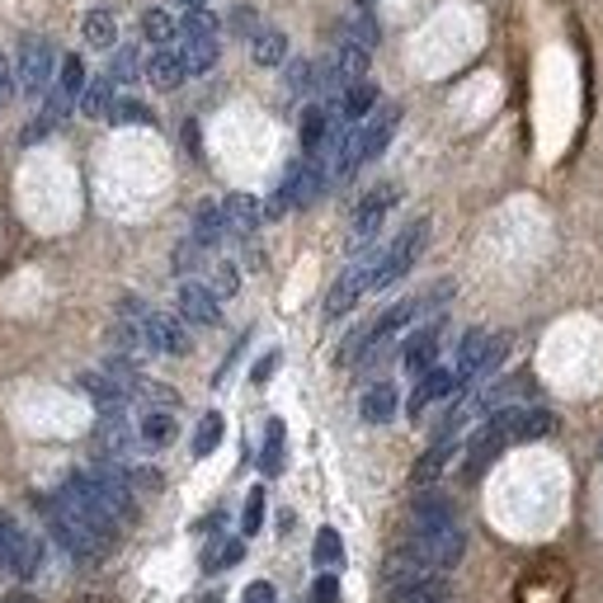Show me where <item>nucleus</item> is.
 <instances>
[{"instance_id":"nucleus-32","label":"nucleus","mask_w":603,"mask_h":603,"mask_svg":"<svg viewBox=\"0 0 603 603\" xmlns=\"http://www.w3.org/2000/svg\"><path fill=\"white\" fill-rule=\"evenodd\" d=\"M311 557H316V566H340V557H344V543H340V533L335 528H321L316 533V547H311Z\"/></svg>"},{"instance_id":"nucleus-2","label":"nucleus","mask_w":603,"mask_h":603,"mask_svg":"<svg viewBox=\"0 0 603 603\" xmlns=\"http://www.w3.org/2000/svg\"><path fill=\"white\" fill-rule=\"evenodd\" d=\"M47 523H53V537L71 551L76 561H100L104 551L114 547V537H109L104 528H94V523H90L86 514H76L61 496H57L53 504H47Z\"/></svg>"},{"instance_id":"nucleus-19","label":"nucleus","mask_w":603,"mask_h":603,"mask_svg":"<svg viewBox=\"0 0 603 603\" xmlns=\"http://www.w3.org/2000/svg\"><path fill=\"white\" fill-rule=\"evenodd\" d=\"M250 53H255L260 67H283V61H288V34H283V29H260V34L250 38Z\"/></svg>"},{"instance_id":"nucleus-16","label":"nucleus","mask_w":603,"mask_h":603,"mask_svg":"<svg viewBox=\"0 0 603 603\" xmlns=\"http://www.w3.org/2000/svg\"><path fill=\"white\" fill-rule=\"evenodd\" d=\"M147 76H151V86H161V90H174V86H184V57H180V47H156L151 61H147Z\"/></svg>"},{"instance_id":"nucleus-23","label":"nucleus","mask_w":603,"mask_h":603,"mask_svg":"<svg viewBox=\"0 0 603 603\" xmlns=\"http://www.w3.org/2000/svg\"><path fill=\"white\" fill-rule=\"evenodd\" d=\"M137 439L147 443V448H166V443L174 439V416H170V410H151V416H141Z\"/></svg>"},{"instance_id":"nucleus-26","label":"nucleus","mask_w":603,"mask_h":603,"mask_svg":"<svg viewBox=\"0 0 603 603\" xmlns=\"http://www.w3.org/2000/svg\"><path fill=\"white\" fill-rule=\"evenodd\" d=\"M81 29H86L90 47H114V38H118V24H114V14H109V10H90Z\"/></svg>"},{"instance_id":"nucleus-29","label":"nucleus","mask_w":603,"mask_h":603,"mask_svg":"<svg viewBox=\"0 0 603 603\" xmlns=\"http://www.w3.org/2000/svg\"><path fill=\"white\" fill-rule=\"evenodd\" d=\"M141 34H147L156 47H170L174 34H180V24H174L166 10H147V14H141Z\"/></svg>"},{"instance_id":"nucleus-11","label":"nucleus","mask_w":603,"mask_h":603,"mask_svg":"<svg viewBox=\"0 0 603 603\" xmlns=\"http://www.w3.org/2000/svg\"><path fill=\"white\" fill-rule=\"evenodd\" d=\"M457 391V377L448 373V368H430V373H420V383H416V391H410V420H420L424 410H430L434 401H443V396H453Z\"/></svg>"},{"instance_id":"nucleus-43","label":"nucleus","mask_w":603,"mask_h":603,"mask_svg":"<svg viewBox=\"0 0 603 603\" xmlns=\"http://www.w3.org/2000/svg\"><path fill=\"white\" fill-rule=\"evenodd\" d=\"M184 10H208V0H180Z\"/></svg>"},{"instance_id":"nucleus-12","label":"nucleus","mask_w":603,"mask_h":603,"mask_svg":"<svg viewBox=\"0 0 603 603\" xmlns=\"http://www.w3.org/2000/svg\"><path fill=\"white\" fill-rule=\"evenodd\" d=\"M81 391L100 406V416H123V406L133 401L118 377H109V373H81Z\"/></svg>"},{"instance_id":"nucleus-24","label":"nucleus","mask_w":603,"mask_h":603,"mask_svg":"<svg viewBox=\"0 0 603 603\" xmlns=\"http://www.w3.org/2000/svg\"><path fill=\"white\" fill-rule=\"evenodd\" d=\"M61 100H81V90H86V61L81 57H61V71H57V86H53Z\"/></svg>"},{"instance_id":"nucleus-31","label":"nucleus","mask_w":603,"mask_h":603,"mask_svg":"<svg viewBox=\"0 0 603 603\" xmlns=\"http://www.w3.org/2000/svg\"><path fill=\"white\" fill-rule=\"evenodd\" d=\"M137 71H141L137 47H118L114 61H109V81H114V86H133V81H137Z\"/></svg>"},{"instance_id":"nucleus-39","label":"nucleus","mask_w":603,"mask_h":603,"mask_svg":"<svg viewBox=\"0 0 603 603\" xmlns=\"http://www.w3.org/2000/svg\"><path fill=\"white\" fill-rule=\"evenodd\" d=\"M241 603H278V594H274V584L255 580V584H250V590L241 594Z\"/></svg>"},{"instance_id":"nucleus-1","label":"nucleus","mask_w":603,"mask_h":603,"mask_svg":"<svg viewBox=\"0 0 603 603\" xmlns=\"http://www.w3.org/2000/svg\"><path fill=\"white\" fill-rule=\"evenodd\" d=\"M406 551H416V557L424 566H434V570H453L457 561H463L467 533H463V523H457L448 500H439V496H420L416 500V510H410V543H406Z\"/></svg>"},{"instance_id":"nucleus-34","label":"nucleus","mask_w":603,"mask_h":603,"mask_svg":"<svg viewBox=\"0 0 603 603\" xmlns=\"http://www.w3.org/2000/svg\"><path fill=\"white\" fill-rule=\"evenodd\" d=\"M208 288H213L217 302H221V297H236V288H241V274H236V264H227V260L213 264V283H208Z\"/></svg>"},{"instance_id":"nucleus-28","label":"nucleus","mask_w":603,"mask_h":603,"mask_svg":"<svg viewBox=\"0 0 603 603\" xmlns=\"http://www.w3.org/2000/svg\"><path fill=\"white\" fill-rule=\"evenodd\" d=\"M246 557V543H241V537H221V543H213L208 551H203V566H208L213 570V576H217V570H227V566H236V561H241Z\"/></svg>"},{"instance_id":"nucleus-25","label":"nucleus","mask_w":603,"mask_h":603,"mask_svg":"<svg viewBox=\"0 0 603 603\" xmlns=\"http://www.w3.org/2000/svg\"><path fill=\"white\" fill-rule=\"evenodd\" d=\"M221 434H227V420H221L217 410H208V416L198 420V430H194V457H208V453H217Z\"/></svg>"},{"instance_id":"nucleus-14","label":"nucleus","mask_w":603,"mask_h":603,"mask_svg":"<svg viewBox=\"0 0 603 603\" xmlns=\"http://www.w3.org/2000/svg\"><path fill=\"white\" fill-rule=\"evenodd\" d=\"M221 213H227V231L231 236H255V227L264 221V208L250 194H231L221 198Z\"/></svg>"},{"instance_id":"nucleus-6","label":"nucleus","mask_w":603,"mask_h":603,"mask_svg":"<svg viewBox=\"0 0 603 603\" xmlns=\"http://www.w3.org/2000/svg\"><path fill=\"white\" fill-rule=\"evenodd\" d=\"M53 71H57V47L53 38H43V34H29L20 43V61H14V81H20L24 94H43L47 81H53Z\"/></svg>"},{"instance_id":"nucleus-13","label":"nucleus","mask_w":603,"mask_h":603,"mask_svg":"<svg viewBox=\"0 0 603 603\" xmlns=\"http://www.w3.org/2000/svg\"><path fill=\"white\" fill-rule=\"evenodd\" d=\"M434 359H439V321L424 326V330H416V335L401 344V363H406V373H416V377L430 373Z\"/></svg>"},{"instance_id":"nucleus-5","label":"nucleus","mask_w":603,"mask_h":603,"mask_svg":"<svg viewBox=\"0 0 603 603\" xmlns=\"http://www.w3.org/2000/svg\"><path fill=\"white\" fill-rule=\"evenodd\" d=\"M504 335H490V330H467L463 335V344H457V368H453V377H457V387H467V383H476V377H486L496 363L504 359Z\"/></svg>"},{"instance_id":"nucleus-21","label":"nucleus","mask_w":603,"mask_h":603,"mask_svg":"<svg viewBox=\"0 0 603 603\" xmlns=\"http://www.w3.org/2000/svg\"><path fill=\"white\" fill-rule=\"evenodd\" d=\"M330 128H335V123H330L326 104H311L307 114H302V151H307V156L321 151V147H326V137H330Z\"/></svg>"},{"instance_id":"nucleus-27","label":"nucleus","mask_w":603,"mask_h":603,"mask_svg":"<svg viewBox=\"0 0 603 603\" xmlns=\"http://www.w3.org/2000/svg\"><path fill=\"white\" fill-rule=\"evenodd\" d=\"M453 457V439H439L430 453L416 463V486H430V481H439V471H443V463Z\"/></svg>"},{"instance_id":"nucleus-7","label":"nucleus","mask_w":603,"mask_h":603,"mask_svg":"<svg viewBox=\"0 0 603 603\" xmlns=\"http://www.w3.org/2000/svg\"><path fill=\"white\" fill-rule=\"evenodd\" d=\"M38 537L34 533H24L20 523H14L5 510H0V570H10V576H20L29 580L38 570Z\"/></svg>"},{"instance_id":"nucleus-41","label":"nucleus","mask_w":603,"mask_h":603,"mask_svg":"<svg viewBox=\"0 0 603 603\" xmlns=\"http://www.w3.org/2000/svg\"><path fill=\"white\" fill-rule=\"evenodd\" d=\"M231 24L241 29V34H250V24H255V10H236V14H231Z\"/></svg>"},{"instance_id":"nucleus-33","label":"nucleus","mask_w":603,"mask_h":603,"mask_svg":"<svg viewBox=\"0 0 603 603\" xmlns=\"http://www.w3.org/2000/svg\"><path fill=\"white\" fill-rule=\"evenodd\" d=\"M180 38H217V20L208 10H189L180 20Z\"/></svg>"},{"instance_id":"nucleus-15","label":"nucleus","mask_w":603,"mask_h":603,"mask_svg":"<svg viewBox=\"0 0 603 603\" xmlns=\"http://www.w3.org/2000/svg\"><path fill=\"white\" fill-rule=\"evenodd\" d=\"M227 213H221V203H198V213H194V241L203 246V250H217L221 241H227Z\"/></svg>"},{"instance_id":"nucleus-30","label":"nucleus","mask_w":603,"mask_h":603,"mask_svg":"<svg viewBox=\"0 0 603 603\" xmlns=\"http://www.w3.org/2000/svg\"><path fill=\"white\" fill-rule=\"evenodd\" d=\"M260 467H264V476H278V471H283V420H269Z\"/></svg>"},{"instance_id":"nucleus-18","label":"nucleus","mask_w":603,"mask_h":603,"mask_svg":"<svg viewBox=\"0 0 603 603\" xmlns=\"http://www.w3.org/2000/svg\"><path fill=\"white\" fill-rule=\"evenodd\" d=\"M359 416H363V424H391V416H396V387L391 383H373L368 391H363V401H359Z\"/></svg>"},{"instance_id":"nucleus-40","label":"nucleus","mask_w":603,"mask_h":603,"mask_svg":"<svg viewBox=\"0 0 603 603\" xmlns=\"http://www.w3.org/2000/svg\"><path fill=\"white\" fill-rule=\"evenodd\" d=\"M274 368H278V354H264V359L255 363V373H250V377H255V383H269V377H274Z\"/></svg>"},{"instance_id":"nucleus-20","label":"nucleus","mask_w":603,"mask_h":603,"mask_svg":"<svg viewBox=\"0 0 603 603\" xmlns=\"http://www.w3.org/2000/svg\"><path fill=\"white\" fill-rule=\"evenodd\" d=\"M114 81H109V76H100V81H86V90H81V114L86 118H109L114 114Z\"/></svg>"},{"instance_id":"nucleus-10","label":"nucleus","mask_w":603,"mask_h":603,"mask_svg":"<svg viewBox=\"0 0 603 603\" xmlns=\"http://www.w3.org/2000/svg\"><path fill=\"white\" fill-rule=\"evenodd\" d=\"M180 316L189 326H217L221 321V302L213 297L208 283H194L189 278L184 288H180Z\"/></svg>"},{"instance_id":"nucleus-17","label":"nucleus","mask_w":603,"mask_h":603,"mask_svg":"<svg viewBox=\"0 0 603 603\" xmlns=\"http://www.w3.org/2000/svg\"><path fill=\"white\" fill-rule=\"evenodd\" d=\"M377 109V86L363 76V81H354V86H344V94H340V118L344 123H363Z\"/></svg>"},{"instance_id":"nucleus-4","label":"nucleus","mask_w":603,"mask_h":603,"mask_svg":"<svg viewBox=\"0 0 603 603\" xmlns=\"http://www.w3.org/2000/svg\"><path fill=\"white\" fill-rule=\"evenodd\" d=\"M118 321H133L141 335H147L151 354H189V330H184V321H174V316H166V311H151L147 302L128 297V302L118 307Z\"/></svg>"},{"instance_id":"nucleus-3","label":"nucleus","mask_w":603,"mask_h":603,"mask_svg":"<svg viewBox=\"0 0 603 603\" xmlns=\"http://www.w3.org/2000/svg\"><path fill=\"white\" fill-rule=\"evenodd\" d=\"M424 241H430V217H416L410 227H401V236H396V241L383 250V255H377L368 288H391V283H401L410 269H416Z\"/></svg>"},{"instance_id":"nucleus-9","label":"nucleus","mask_w":603,"mask_h":603,"mask_svg":"<svg viewBox=\"0 0 603 603\" xmlns=\"http://www.w3.org/2000/svg\"><path fill=\"white\" fill-rule=\"evenodd\" d=\"M396 203V184H377L368 198L354 208V227H349V246L354 250H363V246H373V236H377V227H383V217H387V208Z\"/></svg>"},{"instance_id":"nucleus-35","label":"nucleus","mask_w":603,"mask_h":603,"mask_svg":"<svg viewBox=\"0 0 603 603\" xmlns=\"http://www.w3.org/2000/svg\"><path fill=\"white\" fill-rule=\"evenodd\" d=\"M260 523H264V490L255 486L246 496V514H241V537H255L260 533Z\"/></svg>"},{"instance_id":"nucleus-36","label":"nucleus","mask_w":603,"mask_h":603,"mask_svg":"<svg viewBox=\"0 0 603 603\" xmlns=\"http://www.w3.org/2000/svg\"><path fill=\"white\" fill-rule=\"evenodd\" d=\"M391 603H448V599H443V584L430 580V584H416V590H396Z\"/></svg>"},{"instance_id":"nucleus-42","label":"nucleus","mask_w":603,"mask_h":603,"mask_svg":"<svg viewBox=\"0 0 603 603\" xmlns=\"http://www.w3.org/2000/svg\"><path fill=\"white\" fill-rule=\"evenodd\" d=\"M10 100V76H5V61H0V104Z\"/></svg>"},{"instance_id":"nucleus-8","label":"nucleus","mask_w":603,"mask_h":603,"mask_svg":"<svg viewBox=\"0 0 603 603\" xmlns=\"http://www.w3.org/2000/svg\"><path fill=\"white\" fill-rule=\"evenodd\" d=\"M373 264H377V255L359 260V264H349L344 274L335 278V288L326 293V321H340V316L354 311V302H359L363 293H368V283H373Z\"/></svg>"},{"instance_id":"nucleus-22","label":"nucleus","mask_w":603,"mask_h":603,"mask_svg":"<svg viewBox=\"0 0 603 603\" xmlns=\"http://www.w3.org/2000/svg\"><path fill=\"white\" fill-rule=\"evenodd\" d=\"M180 57L189 76H203L217 67V38H180Z\"/></svg>"},{"instance_id":"nucleus-37","label":"nucleus","mask_w":603,"mask_h":603,"mask_svg":"<svg viewBox=\"0 0 603 603\" xmlns=\"http://www.w3.org/2000/svg\"><path fill=\"white\" fill-rule=\"evenodd\" d=\"M109 118H114V123H151V109H147V104H137V100H118Z\"/></svg>"},{"instance_id":"nucleus-38","label":"nucleus","mask_w":603,"mask_h":603,"mask_svg":"<svg viewBox=\"0 0 603 603\" xmlns=\"http://www.w3.org/2000/svg\"><path fill=\"white\" fill-rule=\"evenodd\" d=\"M311 603H340V580L330 576H316V584H311Z\"/></svg>"}]
</instances>
